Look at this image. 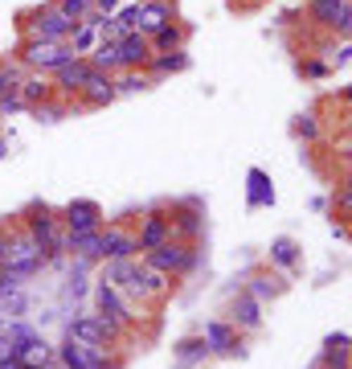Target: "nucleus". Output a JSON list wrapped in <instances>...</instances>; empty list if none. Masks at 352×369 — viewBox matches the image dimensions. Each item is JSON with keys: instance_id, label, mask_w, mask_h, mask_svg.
Here are the masks:
<instances>
[{"instance_id": "1", "label": "nucleus", "mask_w": 352, "mask_h": 369, "mask_svg": "<svg viewBox=\"0 0 352 369\" xmlns=\"http://www.w3.org/2000/svg\"><path fill=\"white\" fill-rule=\"evenodd\" d=\"M21 230L46 254V267H58L66 259V226H62V214H53L49 205H33V214L25 218Z\"/></svg>"}, {"instance_id": "2", "label": "nucleus", "mask_w": 352, "mask_h": 369, "mask_svg": "<svg viewBox=\"0 0 352 369\" xmlns=\"http://www.w3.org/2000/svg\"><path fill=\"white\" fill-rule=\"evenodd\" d=\"M148 267L164 271V275H188V271H197V263H201V246L197 242H176V238H168L164 246H156V250H148V254H140Z\"/></svg>"}, {"instance_id": "3", "label": "nucleus", "mask_w": 352, "mask_h": 369, "mask_svg": "<svg viewBox=\"0 0 352 369\" xmlns=\"http://www.w3.org/2000/svg\"><path fill=\"white\" fill-rule=\"evenodd\" d=\"M0 267L8 271V275H17V279H33V275L46 271V254L37 250V242H33L25 230H13V242H8V250H4Z\"/></svg>"}, {"instance_id": "4", "label": "nucleus", "mask_w": 352, "mask_h": 369, "mask_svg": "<svg viewBox=\"0 0 352 369\" xmlns=\"http://www.w3.org/2000/svg\"><path fill=\"white\" fill-rule=\"evenodd\" d=\"M53 357L66 369H123V357H111V349L82 344V341H70V337L53 349Z\"/></svg>"}, {"instance_id": "5", "label": "nucleus", "mask_w": 352, "mask_h": 369, "mask_svg": "<svg viewBox=\"0 0 352 369\" xmlns=\"http://www.w3.org/2000/svg\"><path fill=\"white\" fill-rule=\"evenodd\" d=\"M94 304H98V316H107L115 328H140V312H136V299H127V295L119 292V287H111V283H94Z\"/></svg>"}, {"instance_id": "6", "label": "nucleus", "mask_w": 352, "mask_h": 369, "mask_svg": "<svg viewBox=\"0 0 352 369\" xmlns=\"http://www.w3.org/2000/svg\"><path fill=\"white\" fill-rule=\"evenodd\" d=\"M66 337L70 341H82V344H98V349H119L123 341V328H115L107 316L98 312H86V316H74L66 324Z\"/></svg>"}, {"instance_id": "7", "label": "nucleus", "mask_w": 352, "mask_h": 369, "mask_svg": "<svg viewBox=\"0 0 352 369\" xmlns=\"http://www.w3.org/2000/svg\"><path fill=\"white\" fill-rule=\"evenodd\" d=\"M98 279L111 283V287H119L127 299L143 304V259L140 254H136V259H107V267H103Z\"/></svg>"}, {"instance_id": "8", "label": "nucleus", "mask_w": 352, "mask_h": 369, "mask_svg": "<svg viewBox=\"0 0 352 369\" xmlns=\"http://www.w3.org/2000/svg\"><path fill=\"white\" fill-rule=\"evenodd\" d=\"M201 341L209 344V357H242L246 344H242V332H237L230 320H209Z\"/></svg>"}, {"instance_id": "9", "label": "nucleus", "mask_w": 352, "mask_h": 369, "mask_svg": "<svg viewBox=\"0 0 352 369\" xmlns=\"http://www.w3.org/2000/svg\"><path fill=\"white\" fill-rule=\"evenodd\" d=\"M21 58L33 70H58V66H66L74 58V49L66 46V41H25Z\"/></svg>"}, {"instance_id": "10", "label": "nucleus", "mask_w": 352, "mask_h": 369, "mask_svg": "<svg viewBox=\"0 0 352 369\" xmlns=\"http://www.w3.org/2000/svg\"><path fill=\"white\" fill-rule=\"evenodd\" d=\"M74 25H78V21H66L53 4H46V8H37V13H33L29 33H33V41H66Z\"/></svg>"}, {"instance_id": "11", "label": "nucleus", "mask_w": 352, "mask_h": 369, "mask_svg": "<svg viewBox=\"0 0 352 369\" xmlns=\"http://www.w3.org/2000/svg\"><path fill=\"white\" fill-rule=\"evenodd\" d=\"M62 226H66V234L103 230V205H98V201H86V197H78V201H70V205L62 209Z\"/></svg>"}, {"instance_id": "12", "label": "nucleus", "mask_w": 352, "mask_h": 369, "mask_svg": "<svg viewBox=\"0 0 352 369\" xmlns=\"http://www.w3.org/2000/svg\"><path fill=\"white\" fill-rule=\"evenodd\" d=\"M168 226H172V238L176 242H197L205 234V214H201L197 201H185V205H176L168 214Z\"/></svg>"}, {"instance_id": "13", "label": "nucleus", "mask_w": 352, "mask_h": 369, "mask_svg": "<svg viewBox=\"0 0 352 369\" xmlns=\"http://www.w3.org/2000/svg\"><path fill=\"white\" fill-rule=\"evenodd\" d=\"M172 238V226H168V209H148L140 221V230H136V246H140V254L148 250H156V246H164Z\"/></svg>"}, {"instance_id": "14", "label": "nucleus", "mask_w": 352, "mask_h": 369, "mask_svg": "<svg viewBox=\"0 0 352 369\" xmlns=\"http://www.w3.org/2000/svg\"><path fill=\"white\" fill-rule=\"evenodd\" d=\"M98 234H103V254H107V259H136V254H140V246H136V234H131V230H123L119 221L103 226Z\"/></svg>"}, {"instance_id": "15", "label": "nucleus", "mask_w": 352, "mask_h": 369, "mask_svg": "<svg viewBox=\"0 0 352 369\" xmlns=\"http://www.w3.org/2000/svg\"><path fill=\"white\" fill-rule=\"evenodd\" d=\"M115 49H119V70H143L152 62V46H148L143 33H127L123 41H115Z\"/></svg>"}, {"instance_id": "16", "label": "nucleus", "mask_w": 352, "mask_h": 369, "mask_svg": "<svg viewBox=\"0 0 352 369\" xmlns=\"http://www.w3.org/2000/svg\"><path fill=\"white\" fill-rule=\"evenodd\" d=\"M246 295H254L259 304H266V299H279L282 292H287V275H279V271H254L250 279H246V287H242Z\"/></svg>"}, {"instance_id": "17", "label": "nucleus", "mask_w": 352, "mask_h": 369, "mask_svg": "<svg viewBox=\"0 0 352 369\" xmlns=\"http://www.w3.org/2000/svg\"><path fill=\"white\" fill-rule=\"evenodd\" d=\"M230 324H234L237 332H259L262 328V304L254 295L237 292L234 295V308H230Z\"/></svg>"}, {"instance_id": "18", "label": "nucleus", "mask_w": 352, "mask_h": 369, "mask_svg": "<svg viewBox=\"0 0 352 369\" xmlns=\"http://www.w3.org/2000/svg\"><path fill=\"white\" fill-rule=\"evenodd\" d=\"M78 95L86 98V107H107L111 98L119 95L115 91V74H103V70H91L86 74V82H82V91Z\"/></svg>"}, {"instance_id": "19", "label": "nucleus", "mask_w": 352, "mask_h": 369, "mask_svg": "<svg viewBox=\"0 0 352 369\" xmlns=\"http://www.w3.org/2000/svg\"><path fill=\"white\" fill-rule=\"evenodd\" d=\"M172 292H176L172 275H164V271H156V267H148V263H143V304H152V308H164Z\"/></svg>"}, {"instance_id": "20", "label": "nucleus", "mask_w": 352, "mask_h": 369, "mask_svg": "<svg viewBox=\"0 0 352 369\" xmlns=\"http://www.w3.org/2000/svg\"><path fill=\"white\" fill-rule=\"evenodd\" d=\"M172 21V8H168L164 0H140V17H136V33L143 37H152L156 29H164Z\"/></svg>"}, {"instance_id": "21", "label": "nucleus", "mask_w": 352, "mask_h": 369, "mask_svg": "<svg viewBox=\"0 0 352 369\" xmlns=\"http://www.w3.org/2000/svg\"><path fill=\"white\" fill-rule=\"evenodd\" d=\"M311 17L320 25H332V29H340V33H348V0H311Z\"/></svg>"}, {"instance_id": "22", "label": "nucleus", "mask_w": 352, "mask_h": 369, "mask_svg": "<svg viewBox=\"0 0 352 369\" xmlns=\"http://www.w3.org/2000/svg\"><path fill=\"white\" fill-rule=\"evenodd\" d=\"M86 74H91V62H86V58H70L66 66H58V70H53V78H58L53 86H58V91H74V95H78V91H82V82H86Z\"/></svg>"}, {"instance_id": "23", "label": "nucleus", "mask_w": 352, "mask_h": 369, "mask_svg": "<svg viewBox=\"0 0 352 369\" xmlns=\"http://www.w3.org/2000/svg\"><path fill=\"white\" fill-rule=\"evenodd\" d=\"M49 357H53V344H49L41 332H33V337L17 341V361H21V365H46Z\"/></svg>"}, {"instance_id": "24", "label": "nucleus", "mask_w": 352, "mask_h": 369, "mask_svg": "<svg viewBox=\"0 0 352 369\" xmlns=\"http://www.w3.org/2000/svg\"><path fill=\"white\" fill-rule=\"evenodd\" d=\"M270 263L282 267V271H299V267H304V250H299L295 238H287V234H282V238L270 242Z\"/></svg>"}, {"instance_id": "25", "label": "nucleus", "mask_w": 352, "mask_h": 369, "mask_svg": "<svg viewBox=\"0 0 352 369\" xmlns=\"http://www.w3.org/2000/svg\"><path fill=\"white\" fill-rule=\"evenodd\" d=\"M176 365L181 369H193V365H201L205 357H209V344L201 341V337H185V341H176Z\"/></svg>"}, {"instance_id": "26", "label": "nucleus", "mask_w": 352, "mask_h": 369, "mask_svg": "<svg viewBox=\"0 0 352 369\" xmlns=\"http://www.w3.org/2000/svg\"><path fill=\"white\" fill-rule=\"evenodd\" d=\"M148 46H152V58H156V53H168V49H181L185 46V29L168 21L164 29H156V33L148 37Z\"/></svg>"}, {"instance_id": "27", "label": "nucleus", "mask_w": 352, "mask_h": 369, "mask_svg": "<svg viewBox=\"0 0 352 369\" xmlns=\"http://www.w3.org/2000/svg\"><path fill=\"white\" fill-rule=\"evenodd\" d=\"M324 365L348 369V332H332L328 341H324Z\"/></svg>"}, {"instance_id": "28", "label": "nucleus", "mask_w": 352, "mask_h": 369, "mask_svg": "<svg viewBox=\"0 0 352 369\" xmlns=\"http://www.w3.org/2000/svg\"><path fill=\"white\" fill-rule=\"evenodd\" d=\"M86 62H91V70L119 74V49H115V41H98V46L86 53Z\"/></svg>"}, {"instance_id": "29", "label": "nucleus", "mask_w": 352, "mask_h": 369, "mask_svg": "<svg viewBox=\"0 0 352 369\" xmlns=\"http://www.w3.org/2000/svg\"><path fill=\"white\" fill-rule=\"evenodd\" d=\"M250 209H262V205H275V189H270V181H266V172L262 169H250Z\"/></svg>"}, {"instance_id": "30", "label": "nucleus", "mask_w": 352, "mask_h": 369, "mask_svg": "<svg viewBox=\"0 0 352 369\" xmlns=\"http://www.w3.org/2000/svg\"><path fill=\"white\" fill-rule=\"evenodd\" d=\"M66 46L74 49V58H86V53L98 46V29H91V25L78 21V25L70 29V37H66Z\"/></svg>"}, {"instance_id": "31", "label": "nucleus", "mask_w": 352, "mask_h": 369, "mask_svg": "<svg viewBox=\"0 0 352 369\" xmlns=\"http://www.w3.org/2000/svg\"><path fill=\"white\" fill-rule=\"evenodd\" d=\"M17 95H21L29 107H37V103H49V95H53V82H49V78H41V74H37V78H21V91H17Z\"/></svg>"}, {"instance_id": "32", "label": "nucleus", "mask_w": 352, "mask_h": 369, "mask_svg": "<svg viewBox=\"0 0 352 369\" xmlns=\"http://www.w3.org/2000/svg\"><path fill=\"white\" fill-rule=\"evenodd\" d=\"M148 66H152V74H172V70H185V66H188V53H185V49H168V53H160V58H152Z\"/></svg>"}, {"instance_id": "33", "label": "nucleus", "mask_w": 352, "mask_h": 369, "mask_svg": "<svg viewBox=\"0 0 352 369\" xmlns=\"http://www.w3.org/2000/svg\"><path fill=\"white\" fill-rule=\"evenodd\" d=\"M0 312L8 320H17L29 312V295H25V287H17V292H0Z\"/></svg>"}, {"instance_id": "34", "label": "nucleus", "mask_w": 352, "mask_h": 369, "mask_svg": "<svg viewBox=\"0 0 352 369\" xmlns=\"http://www.w3.org/2000/svg\"><path fill=\"white\" fill-rule=\"evenodd\" d=\"M53 8L66 17V21H82L91 13V0H53Z\"/></svg>"}, {"instance_id": "35", "label": "nucleus", "mask_w": 352, "mask_h": 369, "mask_svg": "<svg viewBox=\"0 0 352 369\" xmlns=\"http://www.w3.org/2000/svg\"><path fill=\"white\" fill-rule=\"evenodd\" d=\"M21 91V70L17 66H0V98L17 95Z\"/></svg>"}, {"instance_id": "36", "label": "nucleus", "mask_w": 352, "mask_h": 369, "mask_svg": "<svg viewBox=\"0 0 352 369\" xmlns=\"http://www.w3.org/2000/svg\"><path fill=\"white\" fill-rule=\"evenodd\" d=\"M143 86H148V78H143L140 70H123V74H115V91H127V95H131V91H143Z\"/></svg>"}, {"instance_id": "37", "label": "nucleus", "mask_w": 352, "mask_h": 369, "mask_svg": "<svg viewBox=\"0 0 352 369\" xmlns=\"http://www.w3.org/2000/svg\"><path fill=\"white\" fill-rule=\"evenodd\" d=\"M136 17H140V0H127L123 8H115V21L127 29V33H136Z\"/></svg>"}, {"instance_id": "38", "label": "nucleus", "mask_w": 352, "mask_h": 369, "mask_svg": "<svg viewBox=\"0 0 352 369\" xmlns=\"http://www.w3.org/2000/svg\"><path fill=\"white\" fill-rule=\"evenodd\" d=\"M29 111H33L41 123H58L62 115H66V107H53V103H37V107H29Z\"/></svg>"}, {"instance_id": "39", "label": "nucleus", "mask_w": 352, "mask_h": 369, "mask_svg": "<svg viewBox=\"0 0 352 369\" xmlns=\"http://www.w3.org/2000/svg\"><path fill=\"white\" fill-rule=\"evenodd\" d=\"M21 111H29V103H25L21 95H8V98H0V115H21Z\"/></svg>"}, {"instance_id": "40", "label": "nucleus", "mask_w": 352, "mask_h": 369, "mask_svg": "<svg viewBox=\"0 0 352 369\" xmlns=\"http://www.w3.org/2000/svg\"><path fill=\"white\" fill-rule=\"evenodd\" d=\"M91 8H94V13H103V17H115L119 0H91Z\"/></svg>"}, {"instance_id": "41", "label": "nucleus", "mask_w": 352, "mask_h": 369, "mask_svg": "<svg viewBox=\"0 0 352 369\" xmlns=\"http://www.w3.org/2000/svg\"><path fill=\"white\" fill-rule=\"evenodd\" d=\"M0 361H17V344L8 337H0Z\"/></svg>"}, {"instance_id": "42", "label": "nucleus", "mask_w": 352, "mask_h": 369, "mask_svg": "<svg viewBox=\"0 0 352 369\" xmlns=\"http://www.w3.org/2000/svg\"><path fill=\"white\" fill-rule=\"evenodd\" d=\"M8 242H13V226H8V221H0V259H4Z\"/></svg>"}, {"instance_id": "43", "label": "nucleus", "mask_w": 352, "mask_h": 369, "mask_svg": "<svg viewBox=\"0 0 352 369\" xmlns=\"http://www.w3.org/2000/svg\"><path fill=\"white\" fill-rule=\"evenodd\" d=\"M299 136H307V140L315 136V119H311V115H304V119H299Z\"/></svg>"}, {"instance_id": "44", "label": "nucleus", "mask_w": 352, "mask_h": 369, "mask_svg": "<svg viewBox=\"0 0 352 369\" xmlns=\"http://www.w3.org/2000/svg\"><path fill=\"white\" fill-rule=\"evenodd\" d=\"M37 369H66V365H62V361H58V357H49L46 365H37Z\"/></svg>"}, {"instance_id": "45", "label": "nucleus", "mask_w": 352, "mask_h": 369, "mask_svg": "<svg viewBox=\"0 0 352 369\" xmlns=\"http://www.w3.org/2000/svg\"><path fill=\"white\" fill-rule=\"evenodd\" d=\"M0 369H21V361H0Z\"/></svg>"}, {"instance_id": "46", "label": "nucleus", "mask_w": 352, "mask_h": 369, "mask_svg": "<svg viewBox=\"0 0 352 369\" xmlns=\"http://www.w3.org/2000/svg\"><path fill=\"white\" fill-rule=\"evenodd\" d=\"M0 287H4V267H0Z\"/></svg>"}]
</instances>
